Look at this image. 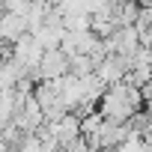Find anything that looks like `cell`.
Listing matches in <instances>:
<instances>
[{"mask_svg": "<svg viewBox=\"0 0 152 152\" xmlns=\"http://www.w3.org/2000/svg\"><path fill=\"white\" fill-rule=\"evenodd\" d=\"M102 122H104V119H102L99 113H90V116H84V119H81V134H90V137H93V134L102 128Z\"/></svg>", "mask_w": 152, "mask_h": 152, "instance_id": "3", "label": "cell"}, {"mask_svg": "<svg viewBox=\"0 0 152 152\" xmlns=\"http://www.w3.org/2000/svg\"><path fill=\"white\" fill-rule=\"evenodd\" d=\"M66 75H69V60L60 51H45L39 66L33 69V78H39L42 84H54V81L66 78Z\"/></svg>", "mask_w": 152, "mask_h": 152, "instance_id": "1", "label": "cell"}, {"mask_svg": "<svg viewBox=\"0 0 152 152\" xmlns=\"http://www.w3.org/2000/svg\"><path fill=\"white\" fill-rule=\"evenodd\" d=\"M0 152H9V146H6V143H3V140H0Z\"/></svg>", "mask_w": 152, "mask_h": 152, "instance_id": "4", "label": "cell"}, {"mask_svg": "<svg viewBox=\"0 0 152 152\" xmlns=\"http://www.w3.org/2000/svg\"><path fill=\"white\" fill-rule=\"evenodd\" d=\"M12 48H15V51H12V60H15L24 72H33V69L39 66V60H42V48L33 42V36H30V33H24Z\"/></svg>", "mask_w": 152, "mask_h": 152, "instance_id": "2", "label": "cell"}]
</instances>
